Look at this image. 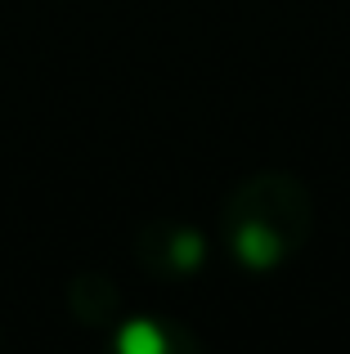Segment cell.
Segmentation results:
<instances>
[{
  "mask_svg": "<svg viewBox=\"0 0 350 354\" xmlns=\"http://www.w3.org/2000/svg\"><path fill=\"white\" fill-rule=\"evenodd\" d=\"M315 234V198L292 171H256L220 207V242L247 274L288 265Z\"/></svg>",
  "mask_w": 350,
  "mask_h": 354,
  "instance_id": "1",
  "label": "cell"
},
{
  "mask_svg": "<svg viewBox=\"0 0 350 354\" xmlns=\"http://www.w3.org/2000/svg\"><path fill=\"white\" fill-rule=\"evenodd\" d=\"M135 256L158 278H189V274H198L202 260H207V242H202V234L193 225L162 216V220H149V225L140 229Z\"/></svg>",
  "mask_w": 350,
  "mask_h": 354,
  "instance_id": "2",
  "label": "cell"
},
{
  "mask_svg": "<svg viewBox=\"0 0 350 354\" xmlns=\"http://www.w3.org/2000/svg\"><path fill=\"white\" fill-rule=\"evenodd\" d=\"M108 354H207L202 341L193 337L189 328L167 319H131L113 341H108Z\"/></svg>",
  "mask_w": 350,
  "mask_h": 354,
  "instance_id": "3",
  "label": "cell"
}]
</instances>
